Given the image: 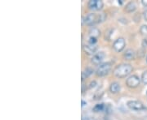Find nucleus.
I'll use <instances>...</instances> for the list:
<instances>
[{
    "label": "nucleus",
    "mask_w": 147,
    "mask_h": 120,
    "mask_svg": "<svg viewBox=\"0 0 147 120\" xmlns=\"http://www.w3.org/2000/svg\"><path fill=\"white\" fill-rule=\"evenodd\" d=\"M132 71V67L130 64H121L117 66L114 70V75L118 78H124Z\"/></svg>",
    "instance_id": "1"
},
{
    "label": "nucleus",
    "mask_w": 147,
    "mask_h": 120,
    "mask_svg": "<svg viewBox=\"0 0 147 120\" xmlns=\"http://www.w3.org/2000/svg\"><path fill=\"white\" fill-rule=\"evenodd\" d=\"M106 15L105 13H102V14H100V15H96L94 13H90L87 15L85 17H84V23L88 25H93L95 24L100 23V22H102L105 20L106 19Z\"/></svg>",
    "instance_id": "2"
},
{
    "label": "nucleus",
    "mask_w": 147,
    "mask_h": 120,
    "mask_svg": "<svg viewBox=\"0 0 147 120\" xmlns=\"http://www.w3.org/2000/svg\"><path fill=\"white\" fill-rule=\"evenodd\" d=\"M110 69H111V64L110 63H103V64L100 65L98 67V68L96 69V75L98 76H104V75H107L110 72Z\"/></svg>",
    "instance_id": "3"
},
{
    "label": "nucleus",
    "mask_w": 147,
    "mask_h": 120,
    "mask_svg": "<svg viewBox=\"0 0 147 120\" xmlns=\"http://www.w3.org/2000/svg\"><path fill=\"white\" fill-rule=\"evenodd\" d=\"M127 105H128V108L132 110H136V111H141V110L146 109L142 103L138 101H129Z\"/></svg>",
    "instance_id": "4"
},
{
    "label": "nucleus",
    "mask_w": 147,
    "mask_h": 120,
    "mask_svg": "<svg viewBox=\"0 0 147 120\" xmlns=\"http://www.w3.org/2000/svg\"><path fill=\"white\" fill-rule=\"evenodd\" d=\"M126 84L129 88H136L140 85V79L137 75H131L127 79Z\"/></svg>",
    "instance_id": "5"
},
{
    "label": "nucleus",
    "mask_w": 147,
    "mask_h": 120,
    "mask_svg": "<svg viewBox=\"0 0 147 120\" xmlns=\"http://www.w3.org/2000/svg\"><path fill=\"white\" fill-rule=\"evenodd\" d=\"M88 7L91 10L99 11L103 7V3L100 0H91L88 3Z\"/></svg>",
    "instance_id": "6"
},
{
    "label": "nucleus",
    "mask_w": 147,
    "mask_h": 120,
    "mask_svg": "<svg viewBox=\"0 0 147 120\" xmlns=\"http://www.w3.org/2000/svg\"><path fill=\"white\" fill-rule=\"evenodd\" d=\"M113 47H114V49L117 52L122 51L124 49V47H125V40H124L123 37L118 38L117 40L114 42Z\"/></svg>",
    "instance_id": "7"
},
{
    "label": "nucleus",
    "mask_w": 147,
    "mask_h": 120,
    "mask_svg": "<svg viewBox=\"0 0 147 120\" xmlns=\"http://www.w3.org/2000/svg\"><path fill=\"white\" fill-rule=\"evenodd\" d=\"M106 57V54L104 52H99V53H96L95 54L94 56L92 58V63L95 64V65H99L103 59Z\"/></svg>",
    "instance_id": "8"
},
{
    "label": "nucleus",
    "mask_w": 147,
    "mask_h": 120,
    "mask_svg": "<svg viewBox=\"0 0 147 120\" xmlns=\"http://www.w3.org/2000/svg\"><path fill=\"white\" fill-rule=\"evenodd\" d=\"M97 47L96 45H91V44H88L86 46H83V50L84 51L86 52V54H93L96 50Z\"/></svg>",
    "instance_id": "9"
},
{
    "label": "nucleus",
    "mask_w": 147,
    "mask_h": 120,
    "mask_svg": "<svg viewBox=\"0 0 147 120\" xmlns=\"http://www.w3.org/2000/svg\"><path fill=\"white\" fill-rule=\"evenodd\" d=\"M124 56L125 58V59H127V60H132L135 58V52H134V50H132V49H128L124 53Z\"/></svg>",
    "instance_id": "10"
},
{
    "label": "nucleus",
    "mask_w": 147,
    "mask_h": 120,
    "mask_svg": "<svg viewBox=\"0 0 147 120\" xmlns=\"http://www.w3.org/2000/svg\"><path fill=\"white\" fill-rule=\"evenodd\" d=\"M110 90L112 93H117L120 90V85L117 82L112 83L110 87Z\"/></svg>",
    "instance_id": "11"
},
{
    "label": "nucleus",
    "mask_w": 147,
    "mask_h": 120,
    "mask_svg": "<svg viewBox=\"0 0 147 120\" xmlns=\"http://www.w3.org/2000/svg\"><path fill=\"white\" fill-rule=\"evenodd\" d=\"M92 72H93V70L92 68H85V70L82 72V80H83L85 78H87L89 75H91L92 74Z\"/></svg>",
    "instance_id": "12"
},
{
    "label": "nucleus",
    "mask_w": 147,
    "mask_h": 120,
    "mask_svg": "<svg viewBox=\"0 0 147 120\" xmlns=\"http://www.w3.org/2000/svg\"><path fill=\"white\" fill-rule=\"evenodd\" d=\"M136 8V6L135 3L131 2V3H128V4H127L125 10H126L128 12H132L135 11Z\"/></svg>",
    "instance_id": "13"
},
{
    "label": "nucleus",
    "mask_w": 147,
    "mask_h": 120,
    "mask_svg": "<svg viewBox=\"0 0 147 120\" xmlns=\"http://www.w3.org/2000/svg\"><path fill=\"white\" fill-rule=\"evenodd\" d=\"M89 33H90L91 37L97 38L100 36V31H99V29H97L96 28H92V29L90 30Z\"/></svg>",
    "instance_id": "14"
},
{
    "label": "nucleus",
    "mask_w": 147,
    "mask_h": 120,
    "mask_svg": "<svg viewBox=\"0 0 147 120\" xmlns=\"http://www.w3.org/2000/svg\"><path fill=\"white\" fill-rule=\"evenodd\" d=\"M105 108H106L105 104L101 103V104H96L92 110H93L94 112H101V111H103L105 110Z\"/></svg>",
    "instance_id": "15"
},
{
    "label": "nucleus",
    "mask_w": 147,
    "mask_h": 120,
    "mask_svg": "<svg viewBox=\"0 0 147 120\" xmlns=\"http://www.w3.org/2000/svg\"><path fill=\"white\" fill-rule=\"evenodd\" d=\"M140 32L141 34L145 35L147 37V25H142L140 29Z\"/></svg>",
    "instance_id": "16"
},
{
    "label": "nucleus",
    "mask_w": 147,
    "mask_h": 120,
    "mask_svg": "<svg viewBox=\"0 0 147 120\" xmlns=\"http://www.w3.org/2000/svg\"><path fill=\"white\" fill-rule=\"evenodd\" d=\"M141 80H142V82L144 83V84H146L147 85V71H145L142 75H141Z\"/></svg>",
    "instance_id": "17"
},
{
    "label": "nucleus",
    "mask_w": 147,
    "mask_h": 120,
    "mask_svg": "<svg viewBox=\"0 0 147 120\" xmlns=\"http://www.w3.org/2000/svg\"><path fill=\"white\" fill-rule=\"evenodd\" d=\"M97 41V38L96 37H90L89 40H88V44H91V45H95Z\"/></svg>",
    "instance_id": "18"
},
{
    "label": "nucleus",
    "mask_w": 147,
    "mask_h": 120,
    "mask_svg": "<svg viewBox=\"0 0 147 120\" xmlns=\"http://www.w3.org/2000/svg\"><path fill=\"white\" fill-rule=\"evenodd\" d=\"M144 18H145V20L147 21V8L145 10V12H144Z\"/></svg>",
    "instance_id": "19"
},
{
    "label": "nucleus",
    "mask_w": 147,
    "mask_h": 120,
    "mask_svg": "<svg viewBox=\"0 0 147 120\" xmlns=\"http://www.w3.org/2000/svg\"><path fill=\"white\" fill-rule=\"evenodd\" d=\"M141 3H142V4H143L144 6L147 7V0H142Z\"/></svg>",
    "instance_id": "20"
},
{
    "label": "nucleus",
    "mask_w": 147,
    "mask_h": 120,
    "mask_svg": "<svg viewBox=\"0 0 147 120\" xmlns=\"http://www.w3.org/2000/svg\"><path fill=\"white\" fill-rule=\"evenodd\" d=\"M96 81H92V83H91V85H90V88H92V87H94L95 85H96Z\"/></svg>",
    "instance_id": "21"
},
{
    "label": "nucleus",
    "mask_w": 147,
    "mask_h": 120,
    "mask_svg": "<svg viewBox=\"0 0 147 120\" xmlns=\"http://www.w3.org/2000/svg\"><path fill=\"white\" fill-rule=\"evenodd\" d=\"M145 44H146V46H147V41L146 40H144L143 41V43H142V46L145 47Z\"/></svg>",
    "instance_id": "22"
},
{
    "label": "nucleus",
    "mask_w": 147,
    "mask_h": 120,
    "mask_svg": "<svg viewBox=\"0 0 147 120\" xmlns=\"http://www.w3.org/2000/svg\"><path fill=\"white\" fill-rule=\"evenodd\" d=\"M86 104H87V103L85 102L84 101H82V106H85Z\"/></svg>",
    "instance_id": "23"
},
{
    "label": "nucleus",
    "mask_w": 147,
    "mask_h": 120,
    "mask_svg": "<svg viewBox=\"0 0 147 120\" xmlns=\"http://www.w3.org/2000/svg\"><path fill=\"white\" fill-rule=\"evenodd\" d=\"M82 120H94V119H88V118H87L86 119H82Z\"/></svg>",
    "instance_id": "24"
},
{
    "label": "nucleus",
    "mask_w": 147,
    "mask_h": 120,
    "mask_svg": "<svg viewBox=\"0 0 147 120\" xmlns=\"http://www.w3.org/2000/svg\"><path fill=\"white\" fill-rule=\"evenodd\" d=\"M146 62H147V56H146Z\"/></svg>",
    "instance_id": "25"
}]
</instances>
